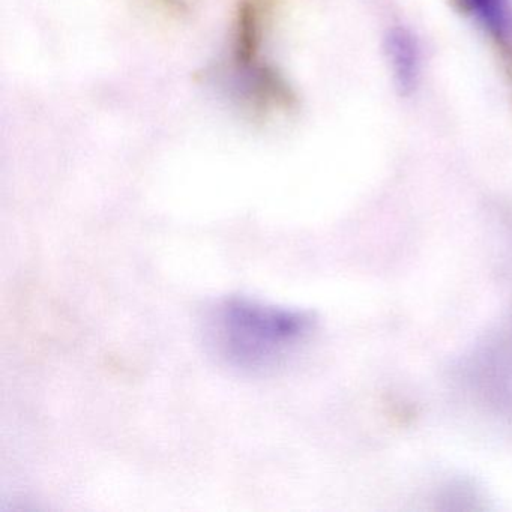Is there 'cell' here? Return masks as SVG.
Here are the masks:
<instances>
[{"label": "cell", "instance_id": "cell-1", "mask_svg": "<svg viewBox=\"0 0 512 512\" xmlns=\"http://www.w3.org/2000/svg\"><path fill=\"white\" fill-rule=\"evenodd\" d=\"M313 328V316L307 311L229 296L206 311L203 338L209 352L226 367L263 374L283 367Z\"/></svg>", "mask_w": 512, "mask_h": 512}, {"label": "cell", "instance_id": "cell-2", "mask_svg": "<svg viewBox=\"0 0 512 512\" xmlns=\"http://www.w3.org/2000/svg\"><path fill=\"white\" fill-rule=\"evenodd\" d=\"M385 53L395 86L401 95H410L418 85L421 52L418 41L406 28H394L385 38Z\"/></svg>", "mask_w": 512, "mask_h": 512}, {"label": "cell", "instance_id": "cell-3", "mask_svg": "<svg viewBox=\"0 0 512 512\" xmlns=\"http://www.w3.org/2000/svg\"><path fill=\"white\" fill-rule=\"evenodd\" d=\"M464 10L472 14L485 32L499 43H506L511 34L509 0H460Z\"/></svg>", "mask_w": 512, "mask_h": 512}, {"label": "cell", "instance_id": "cell-4", "mask_svg": "<svg viewBox=\"0 0 512 512\" xmlns=\"http://www.w3.org/2000/svg\"><path fill=\"white\" fill-rule=\"evenodd\" d=\"M242 2H248V4L256 5V7L262 8V10L265 8L268 11L272 0H242Z\"/></svg>", "mask_w": 512, "mask_h": 512}]
</instances>
